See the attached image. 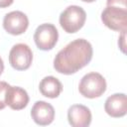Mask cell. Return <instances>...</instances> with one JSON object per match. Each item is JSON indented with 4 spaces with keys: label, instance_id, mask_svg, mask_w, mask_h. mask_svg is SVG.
<instances>
[{
    "label": "cell",
    "instance_id": "cell-1",
    "mask_svg": "<svg viewBox=\"0 0 127 127\" xmlns=\"http://www.w3.org/2000/svg\"><path fill=\"white\" fill-rule=\"evenodd\" d=\"M92 46L84 39H77L62 49L54 60L55 69L63 74H72L84 67L92 59Z\"/></svg>",
    "mask_w": 127,
    "mask_h": 127
},
{
    "label": "cell",
    "instance_id": "cell-2",
    "mask_svg": "<svg viewBox=\"0 0 127 127\" xmlns=\"http://www.w3.org/2000/svg\"><path fill=\"white\" fill-rule=\"evenodd\" d=\"M86 20L85 11L76 5H70L66 7L60 15L61 27L69 34L76 33L80 30Z\"/></svg>",
    "mask_w": 127,
    "mask_h": 127
},
{
    "label": "cell",
    "instance_id": "cell-3",
    "mask_svg": "<svg viewBox=\"0 0 127 127\" xmlns=\"http://www.w3.org/2000/svg\"><path fill=\"white\" fill-rule=\"evenodd\" d=\"M80 94L87 98H96L101 96L106 90L105 78L98 72L86 73L78 85Z\"/></svg>",
    "mask_w": 127,
    "mask_h": 127
},
{
    "label": "cell",
    "instance_id": "cell-4",
    "mask_svg": "<svg viewBox=\"0 0 127 127\" xmlns=\"http://www.w3.org/2000/svg\"><path fill=\"white\" fill-rule=\"evenodd\" d=\"M101 21L107 28L113 31L125 32L127 27V10L116 6H107L101 13Z\"/></svg>",
    "mask_w": 127,
    "mask_h": 127
},
{
    "label": "cell",
    "instance_id": "cell-5",
    "mask_svg": "<svg viewBox=\"0 0 127 127\" xmlns=\"http://www.w3.org/2000/svg\"><path fill=\"white\" fill-rule=\"evenodd\" d=\"M59 39V33L57 28L50 23L40 25L34 34V41L37 47L42 51L52 50Z\"/></svg>",
    "mask_w": 127,
    "mask_h": 127
},
{
    "label": "cell",
    "instance_id": "cell-6",
    "mask_svg": "<svg viewBox=\"0 0 127 127\" xmlns=\"http://www.w3.org/2000/svg\"><path fill=\"white\" fill-rule=\"evenodd\" d=\"M33 61V53L26 44H16L10 50L9 63L17 70L28 69Z\"/></svg>",
    "mask_w": 127,
    "mask_h": 127
},
{
    "label": "cell",
    "instance_id": "cell-7",
    "mask_svg": "<svg viewBox=\"0 0 127 127\" xmlns=\"http://www.w3.org/2000/svg\"><path fill=\"white\" fill-rule=\"evenodd\" d=\"M29 26V19L21 11H12L5 15L3 19V28L11 35L17 36L26 32Z\"/></svg>",
    "mask_w": 127,
    "mask_h": 127
},
{
    "label": "cell",
    "instance_id": "cell-8",
    "mask_svg": "<svg viewBox=\"0 0 127 127\" xmlns=\"http://www.w3.org/2000/svg\"><path fill=\"white\" fill-rule=\"evenodd\" d=\"M31 116L35 123L41 126L51 124L55 118L54 107L46 101H37L31 110Z\"/></svg>",
    "mask_w": 127,
    "mask_h": 127
},
{
    "label": "cell",
    "instance_id": "cell-9",
    "mask_svg": "<svg viewBox=\"0 0 127 127\" xmlns=\"http://www.w3.org/2000/svg\"><path fill=\"white\" fill-rule=\"evenodd\" d=\"M67 120L72 127H87L91 123V112L82 104H73L68 108Z\"/></svg>",
    "mask_w": 127,
    "mask_h": 127
},
{
    "label": "cell",
    "instance_id": "cell-10",
    "mask_svg": "<svg viewBox=\"0 0 127 127\" xmlns=\"http://www.w3.org/2000/svg\"><path fill=\"white\" fill-rule=\"evenodd\" d=\"M104 110L111 117H123L127 112L126 95L124 93H115L107 97L104 104Z\"/></svg>",
    "mask_w": 127,
    "mask_h": 127
},
{
    "label": "cell",
    "instance_id": "cell-11",
    "mask_svg": "<svg viewBox=\"0 0 127 127\" xmlns=\"http://www.w3.org/2000/svg\"><path fill=\"white\" fill-rule=\"evenodd\" d=\"M6 105L14 110H21L29 103V95L25 89L19 86H9L5 96Z\"/></svg>",
    "mask_w": 127,
    "mask_h": 127
},
{
    "label": "cell",
    "instance_id": "cell-12",
    "mask_svg": "<svg viewBox=\"0 0 127 127\" xmlns=\"http://www.w3.org/2000/svg\"><path fill=\"white\" fill-rule=\"evenodd\" d=\"M39 89L42 95L49 98H56L61 94L63 90V84L57 77L49 75L41 80Z\"/></svg>",
    "mask_w": 127,
    "mask_h": 127
},
{
    "label": "cell",
    "instance_id": "cell-13",
    "mask_svg": "<svg viewBox=\"0 0 127 127\" xmlns=\"http://www.w3.org/2000/svg\"><path fill=\"white\" fill-rule=\"evenodd\" d=\"M9 86L10 85L6 81H0V110L6 107L5 96H6V92Z\"/></svg>",
    "mask_w": 127,
    "mask_h": 127
},
{
    "label": "cell",
    "instance_id": "cell-14",
    "mask_svg": "<svg viewBox=\"0 0 127 127\" xmlns=\"http://www.w3.org/2000/svg\"><path fill=\"white\" fill-rule=\"evenodd\" d=\"M107 6H116L123 9H126V0H107Z\"/></svg>",
    "mask_w": 127,
    "mask_h": 127
},
{
    "label": "cell",
    "instance_id": "cell-15",
    "mask_svg": "<svg viewBox=\"0 0 127 127\" xmlns=\"http://www.w3.org/2000/svg\"><path fill=\"white\" fill-rule=\"evenodd\" d=\"M125 39H126V31L125 32H121V36L119 37V41H118L119 48H120V50H121V52L123 54H125V48H126Z\"/></svg>",
    "mask_w": 127,
    "mask_h": 127
},
{
    "label": "cell",
    "instance_id": "cell-16",
    "mask_svg": "<svg viewBox=\"0 0 127 127\" xmlns=\"http://www.w3.org/2000/svg\"><path fill=\"white\" fill-rule=\"evenodd\" d=\"M14 0H0V8H6L13 3Z\"/></svg>",
    "mask_w": 127,
    "mask_h": 127
},
{
    "label": "cell",
    "instance_id": "cell-17",
    "mask_svg": "<svg viewBox=\"0 0 127 127\" xmlns=\"http://www.w3.org/2000/svg\"><path fill=\"white\" fill-rule=\"evenodd\" d=\"M4 70V63H3V60L0 58V74L3 72Z\"/></svg>",
    "mask_w": 127,
    "mask_h": 127
},
{
    "label": "cell",
    "instance_id": "cell-18",
    "mask_svg": "<svg viewBox=\"0 0 127 127\" xmlns=\"http://www.w3.org/2000/svg\"><path fill=\"white\" fill-rule=\"evenodd\" d=\"M81 1H83V2H87V3H90V2H94V1H96V0H81Z\"/></svg>",
    "mask_w": 127,
    "mask_h": 127
}]
</instances>
